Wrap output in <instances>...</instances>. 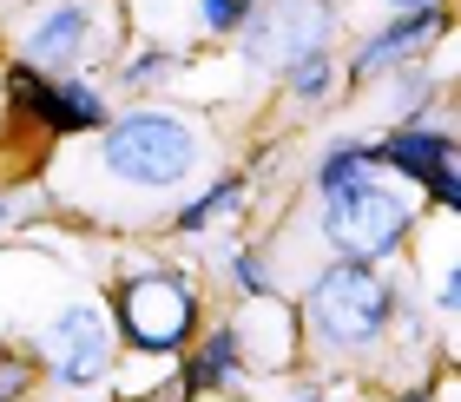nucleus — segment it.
<instances>
[{
	"instance_id": "1",
	"label": "nucleus",
	"mask_w": 461,
	"mask_h": 402,
	"mask_svg": "<svg viewBox=\"0 0 461 402\" xmlns=\"http://www.w3.org/2000/svg\"><path fill=\"white\" fill-rule=\"evenodd\" d=\"M303 324H310V336H317L323 350H369V343H383V330L395 324V284L375 264L337 258L317 284H310Z\"/></svg>"
},
{
	"instance_id": "2",
	"label": "nucleus",
	"mask_w": 461,
	"mask_h": 402,
	"mask_svg": "<svg viewBox=\"0 0 461 402\" xmlns=\"http://www.w3.org/2000/svg\"><path fill=\"white\" fill-rule=\"evenodd\" d=\"M204 152L198 125H185L178 113H158V105H139V113L106 119V139H99V159L119 185H145V192H165V185L192 178V165Z\"/></svg>"
},
{
	"instance_id": "3",
	"label": "nucleus",
	"mask_w": 461,
	"mask_h": 402,
	"mask_svg": "<svg viewBox=\"0 0 461 402\" xmlns=\"http://www.w3.org/2000/svg\"><path fill=\"white\" fill-rule=\"evenodd\" d=\"M409 224H415V205L395 185H383V172H363V178L323 192V238L337 244V258L383 264L409 238Z\"/></svg>"
},
{
	"instance_id": "4",
	"label": "nucleus",
	"mask_w": 461,
	"mask_h": 402,
	"mask_svg": "<svg viewBox=\"0 0 461 402\" xmlns=\"http://www.w3.org/2000/svg\"><path fill=\"white\" fill-rule=\"evenodd\" d=\"M113 324L125 330L132 350L172 356L198 330V297L178 270H139V278H119V290H113Z\"/></svg>"
},
{
	"instance_id": "5",
	"label": "nucleus",
	"mask_w": 461,
	"mask_h": 402,
	"mask_svg": "<svg viewBox=\"0 0 461 402\" xmlns=\"http://www.w3.org/2000/svg\"><path fill=\"white\" fill-rule=\"evenodd\" d=\"M244 59L264 73H284L297 53L330 40V0H264L244 14Z\"/></svg>"
},
{
	"instance_id": "6",
	"label": "nucleus",
	"mask_w": 461,
	"mask_h": 402,
	"mask_svg": "<svg viewBox=\"0 0 461 402\" xmlns=\"http://www.w3.org/2000/svg\"><path fill=\"white\" fill-rule=\"evenodd\" d=\"M40 356H47V376L59 389H93L99 376H106V363H113V324H106V310L67 304L47 324V336H40Z\"/></svg>"
},
{
	"instance_id": "7",
	"label": "nucleus",
	"mask_w": 461,
	"mask_h": 402,
	"mask_svg": "<svg viewBox=\"0 0 461 402\" xmlns=\"http://www.w3.org/2000/svg\"><path fill=\"white\" fill-rule=\"evenodd\" d=\"M7 99L20 105L27 119H40L47 132H99L113 113H106V99H99L93 87H73V79H53V73H40V67H20L7 73Z\"/></svg>"
},
{
	"instance_id": "8",
	"label": "nucleus",
	"mask_w": 461,
	"mask_h": 402,
	"mask_svg": "<svg viewBox=\"0 0 461 402\" xmlns=\"http://www.w3.org/2000/svg\"><path fill=\"white\" fill-rule=\"evenodd\" d=\"M375 165H389V172H402L409 185H422V192L435 205H455L461 198V172H455V139L442 132V125H402V132H389L383 145H375Z\"/></svg>"
},
{
	"instance_id": "9",
	"label": "nucleus",
	"mask_w": 461,
	"mask_h": 402,
	"mask_svg": "<svg viewBox=\"0 0 461 402\" xmlns=\"http://www.w3.org/2000/svg\"><path fill=\"white\" fill-rule=\"evenodd\" d=\"M448 27V14L442 7H415V14H395L383 33H369L363 47H356V59H349V73L356 79H383V73H402L409 59H422V47L435 33Z\"/></svg>"
},
{
	"instance_id": "10",
	"label": "nucleus",
	"mask_w": 461,
	"mask_h": 402,
	"mask_svg": "<svg viewBox=\"0 0 461 402\" xmlns=\"http://www.w3.org/2000/svg\"><path fill=\"white\" fill-rule=\"evenodd\" d=\"M86 33H93V20L79 0H59V7H47V20L27 33V47H20V59L40 73H59V67H73L79 53H86Z\"/></svg>"
},
{
	"instance_id": "11",
	"label": "nucleus",
	"mask_w": 461,
	"mask_h": 402,
	"mask_svg": "<svg viewBox=\"0 0 461 402\" xmlns=\"http://www.w3.org/2000/svg\"><path fill=\"white\" fill-rule=\"evenodd\" d=\"M244 376V336L218 324L212 336H204V350L185 363V396H204V389H230Z\"/></svg>"
},
{
	"instance_id": "12",
	"label": "nucleus",
	"mask_w": 461,
	"mask_h": 402,
	"mask_svg": "<svg viewBox=\"0 0 461 402\" xmlns=\"http://www.w3.org/2000/svg\"><path fill=\"white\" fill-rule=\"evenodd\" d=\"M363 172H375V145L343 139V145H330L323 165H317V192H330V185H349V178H363Z\"/></svg>"
},
{
	"instance_id": "13",
	"label": "nucleus",
	"mask_w": 461,
	"mask_h": 402,
	"mask_svg": "<svg viewBox=\"0 0 461 402\" xmlns=\"http://www.w3.org/2000/svg\"><path fill=\"white\" fill-rule=\"evenodd\" d=\"M238 205H244V178H218L204 198H192V205L178 211V231H212L224 211H238Z\"/></svg>"
},
{
	"instance_id": "14",
	"label": "nucleus",
	"mask_w": 461,
	"mask_h": 402,
	"mask_svg": "<svg viewBox=\"0 0 461 402\" xmlns=\"http://www.w3.org/2000/svg\"><path fill=\"white\" fill-rule=\"evenodd\" d=\"M284 87L297 93V99H323L330 87H337V67H330V53L323 47H310V53H297L284 67Z\"/></svg>"
},
{
	"instance_id": "15",
	"label": "nucleus",
	"mask_w": 461,
	"mask_h": 402,
	"mask_svg": "<svg viewBox=\"0 0 461 402\" xmlns=\"http://www.w3.org/2000/svg\"><path fill=\"white\" fill-rule=\"evenodd\" d=\"M40 383V363L20 343H0V402H27Z\"/></svg>"
},
{
	"instance_id": "16",
	"label": "nucleus",
	"mask_w": 461,
	"mask_h": 402,
	"mask_svg": "<svg viewBox=\"0 0 461 402\" xmlns=\"http://www.w3.org/2000/svg\"><path fill=\"white\" fill-rule=\"evenodd\" d=\"M250 7L258 0H198V20H204V33H238Z\"/></svg>"
},
{
	"instance_id": "17",
	"label": "nucleus",
	"mask_w": 461,
	"mask_h": 402,
	"mask_svg": "<svg viewBox=\"0 0 461 402\" xmlns=\"http://www.w3.org/2000/svg\"><path fill=\"white\" fill-rule=\"evenodd\" d=\"M178 59L172 53H139L132 67H125V87H158V79H172Z\"/></svg>"
},
{
	"instance_id": "18",
	"label": "nucleus",
	"mask_w": 461,
	"mask_h": 402,
	"mask_svg": "<svg viewBox=\"0 0 461 402\" xmlns=\"http://www.w3.org/2000/svg\"><path fill=\"white\" fill-rule=\"evenodd\" d=\"M238 284L264 297V290H270V270H264V258H250V251H244V258H238Z\"/></svg>"
},
{
	"instance_id": "19",
	"label": "nucleus",
	"mask_w": 461,
	"mask_h": 402,
	"mask_svg": "<svg viewBox=\"0 0 461 402\" xmlns=\"http://www.w3.org/2000/svg\"><path fill=\"white\" fill-rule=\"evenodd\" d=\"M389 7H402V14H415V7H435V0H389Z\"/></svg>"
},
{
	"instance_id": "20",
	"label": "nucleus",
	"mask_w": 461,
	"mask_h": 402,
	"mask_svg": "<svg viewBox=\"0 0 461 402\" xmlns=\"http://www.w3.org/2000/svg\"><path fill=\"white\" fill-rule=\"evenodd\" d=\"M290 402H330V396H310V389H297V396H290Z\"/></svg>"
},
{
	"instance_id": "21",
	"label": "nucleus",
	"mask_w": 461,
	"mask_h": 402,
	"mask_svg": "<svg viewBox=\"0 0 461 402\" xmlns=\"http://www.w3.org/2000/svg\"><path fill=\"white\" fill-rule=\"evenodd\" d=\"M409 402H429V389H422V396H409Z\"/></svg>"
}]
</instances>
